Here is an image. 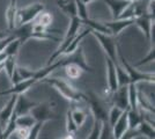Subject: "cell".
Returning <instances> with one entry per match:
<instances>
[{
    "mask_svg": "<svg viewBox=\"0 0 155 139\" xmlns=\"http://www.w3.org/2000/svg\"><path fill=\"white\" fill-rule=\"evenodd\" d=\"M117 56H119V59L122 63V67L126 71L129 75L130 84H139V82H152L154 84V73H143L139 72L134 66H132L127 60L125 59L123 52L119 48H117Z\"/></svg>",
    "mask_w": 155,
    "mask_h": 139,
    "instance_id": "obj_2",
    "label": "cell"
},
{
    "mask_svg": "<svg viewBox=\"0 0 155 139\" xmlns=\"http://www.w3.org/2000/svg\"><path fill=\"white\" fill-rule=\"evenodd\" d=\"M111 100L114 106L120 108L122 110H127L129 106V92H127V85L119 86L114 93H111Z\"/></svg>",
    "mask_w": 155,
    "mask_h": 139,
    "instance_id": "obj_9",
    "label": "cell"
},
{
    "mask_svg": "<svg viewBox=\"0 0 155 139\" xmlns=\"http://www.w3.org/2000/svg\"><path fill=\"white\" fill-rule=\"evenodd\" d=\"M16 102V95H11V99L6 103V106H4V108L0 111V126H5L7 124V122L9 121L12 114L14 111V106Z\"/></svg>",
    "mask_w": 155,
    "mask_h": 139,
    "instance_id": "obj_16",
    "label": "cell"
},
{
    "mask_svg": "<svg viewBox=\"0 0 155 139\" xmlns=\"http://www.w3.org/2000/svg\"><path fill=\"white\" fill-rule=\"evenodd\" d=\"M102 125H103V122L97 121V119H94L93 129H91L89 136H88L86 139H98L100 138V134H101V131H102Z\"/></svg>",
    "mask_w": 155,
    "mask_h": 139,
    "instance_id": "obj_34",
    "label": "cell"
},
{
    "mask_svg": "<svg viewBox=\"0 0 155 139\" xmlns=\"http://www.w3.org/2000/svg\"><path fill=\"white\" fill-rule=\"evenodd\" d=\"M115 68H116V74H117V80H118V85L119 86H125L129 85L130 79L126 71L124 70L122 65H119L118 63H115Z\"/></svg>",
    "mask_w": 155,
    "mask_h": 139,
    "instance_id": "obj_28",
    "label": "cell"
},
{
    "mask_svg": "<svg viewBox=\"0 0 155 139\" xmlns=\"http://www.w3.org/2000/svg\"><path fill=\"white\" fill-rule=\"evenodd\" d=\"M21 41L19 38H14L8 44L6 45L5 48V50H4V52L6 53V56H15L16 57V55H18V51H19L20 46H21Z\"/></svg>",
    "mask_w": 155,
    "mask_h": 139,
    "instance_id": "obj_29",
    "label": "cell"
},
{
    "mask_svg": "<svg viewBox=\"0 0 155 139\" xmlns=\"http://www.w3.org/2000/svg\"><path fill=\"white\" fill-rule=\"evenodd\" d=\"M124 113V110H122L120 108H118V107L114 106L111 109L109 110V113H108V123H109L110 127H112V126L115 125V123H116L118 118L122 116V114Z\"/></svg>",
    "mask_w": 155,
    "mask_h": 139,
    "instance_id": "obj_31",
    "label": "cell"
},
{
    "mask_svg": "<svg viewBox=\"0 0 155 139\" xmlns=\"http://www.w3.org/2000/svg\"><path fill=\"white\" fill-rule=\"evenodd\" d=\"M41 81L49 84L50 86H52L53 88H56L65 99H67L71 102H81L84 99V94L81 92H79L78 89H75L74 87L70 85L67 81H65L63 79L59 78H44Z\"/></svg>",
    "mask_w": 155,
    "mask_h": 139,
    "instance_id": "obj_1",
    "label": "cell"
},
{
    "mask_svg": "<svg viewBox=\"0 0 155 139\" xmlns=\"http://www.w3.org/2000/svg\"><path fill=\"white\" fill-rule=\"evenodd\" d=\"M16 1L18 0H11V4L7 8L6 19L8 23V29L13 30L15 29V23H16V13H18V7H16Z\"/></svg>",
    "mask_w": 155,
    "mask_h": 139,
    "instance_id": "obj_18",
    "label": "cell"
},
{
    "mask_svg": "<svg viewBox=\"0 0 155 139\" xmlns=\"http://www.w3.org/2000/svg\"><path fill=\"white\" fill-rule=\"evenodd\" d=\"M126 1H130V2H133V1H137V0H126Z\"/></svg>",
    "mask_w": 155,
    "mask_h": 139,
    "instance_id": "obj_45",
    "label": "cell"
},
{
    "mask_svg": "<svg viewBox=\"0 0 155 139\" xmlns=\"http://www.w3.org/2000/svg\"><path fill=\"white\" fill-rule=\"evenodd\" d=\"M71 115H72L73 121H74V123H75V125H77L78 127H80V126L82 125V124L84 123V121H86V118H87L86 113H84V110L79 109V108H74V109H72Z\"/></svg>",
    "mask_w": 155,
    "mask_h": 139,
    "instance_id": "obj_30",
    "label": "cell"
},
{
    "mask_svg": "<svg viewBox=\"0 0 155 139\" xmlns=\"http://www.w3.org/2000/svg\"><path fill=\"white\" fill-rule=\"evenodd\" d=\"M6 53L4 52V51H2V52H0V64H1V63H4V60L6 59Z\"/></svg>",
    "mask_w": 155,
    "mask_h": 139,
    "instance_id": "obj_41",
    "label": "cell"
},
{
    "mask_svg": "<svg viewBox=\"0 0 155 139\" xmlns=\"http://www.w3.org/2000/svg\"><path fill=\"white\" fill-rule=\"evenodd\" d=\"M84 101L87 102L91 110V114L94 116V119L101 121V122H107L108 121V113L104 107L103 102L98 99V96L95 95L94 93H88L84 94Z\"/></svg>",
    "mask_w": 155,
    "mask_h": 139,
    "instance_id": "obj_6",
    "label": "cell"
},
{
    "mask_svg": "<svg viewBox=\"0 0 155 139\" xmlns=\"http://www.w3.org/2000/svg\"><path fill=\"white\" fill-rule=\"evenodd\" d=\"M16 57L15 56H8L6 57V59L2 63V70H5L7 73V77L9 78V80L12 79L14 72L16 70Z\"/></svg>",
    "mask_w": 155,
    "mask_h": 139,
    "instance_id": "obj_23",
    "label": "cell"
},
{
    "mask_svg": "<svg viewBox=\"0 0 155 139\" xmlns=\"http://www.w3.org/2000/svg\"><path fill=\"white\" fill-rule=\"evenodd\" d=\"M29 114L32 116V118L35 119V122H41V123H45L48 121L57 118V115L51 108V103H49V102L37 103L30 110Z\"/></svg>",
    "mask_w": 155,
    "mask_h": 139,
    "instance_id": "obj_7",
    "label": "cell"
},
{
    "mask_svg": "<svg viewBox=\"0 0 155 139\" xmlns=\"http://www.w3.org/2000/svg\"><path fill=\"white\" fill-rule=\"evenodd\" d=\"M88 34H91V29H89V28L84 29V31H81V33H78L77 36H75V37L72 40L71 43H70V45L67 46V49H66L64 52H63V55H65V56H68V55H71V53L74 52L78 48H79L80 42L84 40V38L87 36V35H88ZM63 55H61V56H63Z\"/></svg>",
    "mask_w": 155,
    "mask_h": 139,
    "instance_id": "obj_17",
    "label": "cell"
},
{
    "mask_svg": "<svg viewBox=\"0 0 155 139\" xmlns=\"http://www.w3.org/2000/svg\"><path fill=\"white\" fill-rule=\"evenodd\" d=\"M75 5H77V12H78V18L80 20H87L88 16V11H87V6L84 5L81 0H74Z\"/></svg>",
    "mask_w": 155,
    "mask_h": 139,
    "instance_id": "obj_33",
    "label": "cell"
},
{
    "mask_svg": "<svg viewBox=\"0 0 155 139\" xmlns=\"http://www.w3.org/2000/svg\"><path fill=\"white\" fill-rule=\"evenodd\" d=\"M37 82V80L35 78L31 79H27L22 80L18 84H15L11 88H8L6 91H1L0 92V96H4V95H20V94H25L27 91H29L35 84Z\"/></svg>",
    "mask_w": 155,
    "mask_h": 139,
    "instance_id": "obj_10",
    "label": "cell"
},
{
    "mask_svg": "<svg viewBox=\"0 0 155 139\" xmlns=\"http://www.w3.org/2000/svg\"><path fill=\"white\" fill-rule=\"evenodd\" d=\"M143 119L141 111L138 110H132V109H127V124H129V129H137L138 125L141 123Z\"/></svg>",
    "mask_w": 155,
    "mask_h": 139,
    "instance_id": "obj_20",
    "label": "cell"
},
{
    "mask_svg": "<svg viewBox=\"0 0 155 139\" xmlns=\"http://www.w3.org/2000/svg\"><path fill=\"white\" fill-rule=\"evenodd\" d=\"M81 20L78 18V16H74V18H71V21H70V27H68V30H67V33L65 35L64 40L60 41L61 43H60V45L59 48L57 49V51L52 55L51 57L49 58V61H48V65L49 64H51L53 63L54 60L59 58L63 52H64L65 50L67 49V46L70 45V43L72 42V40L77 36V34L79 33V29H80V27H81Z\"/></svg>",
    "mask_w": 155,
    "mask_h": 139,
    "instance_id": "obj_3",
    "label": "cell"
},
{
    "mask_svg": "<svg viewBox=\"0 0 155 139\" xmlns=\"http://www.w3.org/2000/svg\"><path fill=\"white\" fill-rule=\"evenodd\" d=\"M16 117L18 116L13 113L12 116H11V118H9V121L7 122V124L4 126L5 130L2 131V133H4L5 139H9V137L12 134H14V132H15V130H16Z\"/></svg>",
    "mask_w": 155,
    "mask_h": 139,
    "instance_id": "obj_27",
    "label": "cell"
},
{
    "mask_svg": "<svg viewBox=\"0 0 155 139\" xmlns=\"http://www.w3.org/2000/svg\"><path fill=\"white\" fill-rule=\"evenodd\" d=\"M137 130L139 131L140 136H145L148 139H154L155 138V131H154V124L147 122L143 118L141 121V123L138 125Z\"/></svg>",
    "mask_w": 155,
    "mask_h": 139,
    "instance_id": "obj_21",
    "label": "cell"
},
{
    "mask_svg": "<svg viewBox=\"0 0 155 139\" xmlns=\"http://www.w3.org/2000/svg\"><path fill=\"white\" fill-rule=\"evenodd\" d=\"M58 6L59 8L66 13L70 18H74L78 16L77 12V5L74 2V0H58Z\"/></svg>",
    "mask_w": 155,
    "mask_h": 139,
    "instance_id": "obj_19",
    "label": "cell"
},
{
    "mask_svg": "<svg viewBox=\"0 0 155 139\" xmlns=\"http://www.w3.org/2000/svg\"><path fill=\"white\" fill-rule=\"evenodd\" d=\"M61 139H75V138H74V136H73V134H70V133H68L67 136H65V137H63Z\"/></svg>",
    "mask_w": 155,
    "mask_h": 139,
    "instance_id": "obj_42",
    "label": "cell"
},
{
    "mask_svg": "<svg viewBox=\"0 0 155 139\" xmlns=\"http://www.w3.org/2000/svg\"><path fill=\"white\" fill-rule=\"evenodd\" d=\"M91 34H93L95 36L101 46L103 48L104 52L107 55V57L111 59L114 63H118V56H117V48H118V44H117L116 40L111 36V35H104V34H100L96 33V31H91Z\"/></svg>",
    "mask_w": 155,
    "mask_h": 139,
    "instance_id": "obj_4",
    "label": "cell"
},
{
    "mask_svg": "<svg viewBox=\"0 0 155 139\" xmlns=\"http://www.w3.org/2000/svg\"><path fill=\"white\" fill-rule=\"evenodd\" d=\"M36 122L32 118L30 114L23 115V116H18L16 117V127H23V129H30L34 126Z\"/></svg>",
    "mask_w": 155,
    "mask_h": 139,
    "instance_id": "obj_26",
    "label": "cell"
},
{
    "mask_svg": "<svg viewBox=\"0 0 155 139\" xmlns=\"http://www.w3.org/2000/svg\"><path fill=\"white\" fill-rule=\"evenodd\" d=\"M16 72H18L21 80L31 79V78H34V75H35V71L29 70V68L23 66H16Z\"/></svg>",
    "mask_w": 155,
    "mask_h": 139,
    "instance_id": "obj_35",
    "label": "cell"
},
{
    "mask_svg": "<svg viewBox=\"0 0 155 139\" xmlns=\"http://www.w3.org/2000/svg\"><path fill=\"white\" fill-rule=\"evenodd\" d=\"M129 130V124H127V110H124L122 116L118 118L115 125L111 127V138L119 139Z\"/></svg>",
    "mask_w": 155,
    "mask_h": 139,
    "instance_id": "obj_13",
    "label": "cell"
},
{
    "mask_svg": "<svg viewBox=\"0 0 155 139\" xmlns=\"http://www.w3.org/2000/svg\"><path fill=\"white\" fill-rule=\"evenodd\" d=\"M154 18L148 14H143L141 16H138L134 19V25H136L145 37L150 42V46H154Z\"/></svg>",
    "mask_w": 155,
    "mask_h": 139,
    "instance_id": "obj_8",
    "label": "cell"
},
{
    "mask_svg": "<svg viewBox=\"0 0 155 139\" xmlns=\"http://www.w3.org/2000/svg\"><path fill=\"white\" fill-rule=\"evenodd\" d=\"M154 55H155L154 46H150V50L148 51V53H147V55H146L143 58H141L139 61H137L136 64H134V67L141 66V65H145V64H148V63L154 61Z\"/></svg>",
    "mask_w": 155,
    "mask_h": 139,
    "instance_id": "obj_37",
    "label": "cell"
},
{
    "mask_svg": "<svg viewBox=\"0 0 155 139\" xmlns=\"http://www.w3.org/2000/svg\"><path fill=\"white\" fill-rule=\"evenodd\" d=\"M15 134L19 137V139H27L28 133H29V129H23V127H16L15 130Z\"/></svg>",
    "mask_w": 155,
    "mask_h": 139,
    "instance_id": "obj_40",
    "label": "cell"
},
{
    "mask_svg": "<svg viewBox=\"0 0 155 139\" xmlns=\"http://www.w3.org/2000/svg\"><path fill=\"white\" fill-rule=\"evenodd\" d=\"M36 104H37L36 102L30 101L25 94H20V95H16V102H15V106H14L13 113L16 116L28 115Z\"/></svg>",
    "mask_w": 155,
    "mask_h": 139,
    "instance_id": "obj_11",
    "label": "cell"
},
{
    "mask_svg": "<svg viewBox=\"0 0 155 139\" xmlns=\"http://www.w3.org/2000/svg\"><path fill=\"white\" fill-rule=\"evenodd\" d=\"M81 1L84 2V4L86 5V6H87V4H89V2H91V1H94V0H81Z\"/></svg>",
    "mask_w": 155,
    "mask_h": 139,
    "instance_id": "obj_43",
    "label": "cell"
},
{
    "mask_svg": "<svg viewBox=\"0 0 155 139\" xmlns=\"http://www.w3.org/2000/svg\"><path fill=\"white\" fill-rule=\"evenodd\" d=\"M7 35H5V33H1V31H0V40H1V38H4V37H6Z\"/></svg>",
    "mask_w": 155,
    "mask_h": 139,
    "instance_id": "obj_44",
    "label": "cell"
},
{
    "mask_svg": "<svg viewBox=\"0 0 155 139\" xmlns=\"http://www.w3.org/2000/svg\"><path fill=\"white\" fill-rule=\"evenodd\" d=\"M104 25L110 30L111 36H117L124 29L134 25V19H117V20H112L109 22H104Z\"/></svg>",
    "mask_w": 155,
    "mask_h": 139,
    "instance_id": "obj_12",
    "label": "cell"
},
{
    "mask_svg": "<svg viewBox=\"0 0 155 139\" xmlns=\"http://www.w3.org/2000/svg\"><path fill=\"white\" fill-rule=\"evenodd\" d=\"M102 1H104L109 6L112 13V20H117L120 16V14L125 11V8L131 4L126 0H102Z\"/></svg>",
    "mask_w": 155,
    "mask_h": 139,
    "instance_id": "obj_15",
    "label": "cell"
},
{
    "mask_svg": "<svg viewBox=\"0 0 155 139\" xmlns=\"http://www.w3.org/2000/svg\"><path fill=\"white\" fill-rule=\"evenodd\" d=\"M45 11V6L43 4H32L28 7H25L22 9H18L16 13V23H19L20 26L26 25L29 22H32L39 14Z\"/></svg>",
    "mask_w": 155,
    "mask_h": 139,
    "instance_id": "obj_5",
    "label": "cell"
},
{
    "mask_svg": "<svg viewBox=\"0 0 155 139\" xmlns=\"http://www.w3.org/2000/svg\"><path fill=\"white\" fill-rule=\"evenodd\" d=\"M138 137H140V133L137 129H129L119 139H136Z\"/></svg>",
    "mask_w": 155,
    "mask_h": 139,
    "instance_id": "obj_39",
    "label": "cell"
},
{
    "mask_svg": "<svg viewBox=\"0 0 155 139\" xmlns=\"http://www.w3.org/2000/svg\"><path fill=\"white\" fill-rule=\"evenodd\" d=\"M78 129L79 127L75 125L74 121L72 118L71 110H68L67 114H66V131H67V133H70V134H74L78 131Z\"/></svg>",
    "mask_w": 155,
    "mask_h": 139,
    "instance_id": "obj_36",
    "label": "cell"
},
{
    "mask_svg": "<svg viewBox=\"0 0 155 139\" xmlns=\"http://www.w3.org/2000/svg\"><path fill=\"white\" fill-rule=\"evenodd\" d=\"M137 100H138V108L140 107L141 110H147L154 115V102L152 100H148V98L145 96L141 91H138Z\"/></svg>",
    "mask_w": 155,
    "mask_h": 139,
    "instance_id": "obj_22",
    "label": "cell"
},
{
    "mask_svg": "<svg viewBox=\"0 0 155 139\" xmlns=\"http://www.w3.org/2000/svg\"><path fill=\"white\" fill-rule=\"evenodd\" d=\"M44 123H41V122H36L32 127L29 129V133H28V137L27 139H38V134L42 130V126Z\"/></svg>",
    "mask_w": 155,
    "mask_h": 139,
    "instance_id": "obj_38",
    "label": "cell"
},
{
    "mask_svg": "<svg viewBox=\"0 0 155 139\" xmlns=\"http://www.w3.org/2000/svg\"><path fill=\"white\" fill-rule=\"evenodd\" d=\"M64 67L67 77L71 78V79H78V78H80L82 72H84V70L79 66L78 64H74V63H67Z\"/></svg>",
    "mask_w": 155,
    "mask_h": 139,
    "instance_id": "obj_25",
    "label": "cell"
},
{
    "mask_svg": "<svg viewBox=\"0 0 155 139\" xmlns=\"http://www.w3.org/2000/svg\"><path fill=\"white\" fill-rule=\"evenodd\" d=\"M127 92H129V109L132 110H138V100H137V95H138V88L137 85L134 84H129L127 85Z\"/></svg>",
    "mask_w": 155,
    "mask_h": 139,
    "instance_id": "obj_24",
    "label": "cell"
},
{
    "mask_svg": "<svg viewBox=\"0 0 155 139\" xmlns=\"http://www.w3.org/2000/svg\"><path fill=\"white\" fill-rule=\"evenodd\" d=\"M52 21H53V18H52L51 14L48 13V12H42V13L39 14L38 16L34 20V22L38 23L41 26L45 27V28H49V27L52 25Z\"/></svg>",
    "mask_w": 155,
    "mask_h": 139,
    "instance_id": "obj_32",
    "label": "cell"
},
{
    "mask_svg": "<svg viewBox=\"0 0 155 139\" xmlns=\"http://www.w3.org/2000/svg\"><path fill=\"white\" fill-rule=\"evenodd\" d=\"M105 65H107V78H108V87H109V92L114 93L117 88L119 87V85H118V80H117L115 63L107 57V58H105Z\"/></svg>",
    "mask_w": 155,
    "mask_h": 139,
    "instance_id": "obj_14",
    "label": "cell"
}]
</instances>
